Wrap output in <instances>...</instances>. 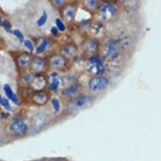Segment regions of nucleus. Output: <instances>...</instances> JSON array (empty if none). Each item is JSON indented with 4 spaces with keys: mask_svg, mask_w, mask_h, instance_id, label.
Returning <instances> with one entry per match:
<instances>
[{
    "mask_svg": "<svg viewBox=\"0 0 161 161\" xmlns=\"http://www.w3.org/2000/svg\"><path fill=\"white\" fill-rule=\"evenodd\" d=\"M86 71L94 76H101L106 70L105 59L102 56L95 54L90 56L86 61Z\"/></svg>",
    "mask_w": 161,
    "mask_h": 161,
    "instance_id": "obj_1",
    "label": "nucleus"
},
{
    "mask_svg": "<svg viewBox=\"0 0 161 161\" xmlns=\"http://www.w3.org/2000/svg\"><path fill=\"white\" fill-rule=\"evenodd\" d=\"M122 46L118 40L108 39L103 45V55L109 60H116L122 53Z\"/></svg>",
    "mask_w": 161,
    "mask_h": 161,
    "instance_id": "obj_2",
    "label": "nucleus"
},
{
    "mask_svg": "<svg viewBox=\"0 0 161 161\" xmlns=\"http://www.w3.org/2000/svg\"><path fill=\"white\" fill-rule=\"evenodd\" d=\"M100 18L106 21H111L115 19L118 14V8L115 3L112 2H102L100 3L97 9Z\"/></svg>",
    "mask_w": 161,
    "mask_h": 161,
    "instance_id": "obj_3",
    "label": "nucleus"
},
{
    "mask_svg": "<svg viewBox=\"0 0 161 161\" xmlns=\"http://www.w3.org/2000/svg\"><path fill=\"white\" fill-rule=\"evenodd\" d=\"M110 80L106 76H94L89 80L88 88L91 92H100L103 91L109 86Z\"/></svg>",
    "mask_w": 161,
    "mask_h": 161,
    "instance_id": "obj_4",
    "label": "nucleus"
},
{
    "mask_svg": "<svg viewBox=\"0 0 161 161\" xmlns=\"http://www.w3.org/2000/svg\"><path fill=\"white\" fill-rule=\"evenodd\" d=\"M8 130L12 134L15 136H22L26 134L29 131V126L22 117L16 116L12 120V122L8 126Z\"/></svg>",
    "mask_w": 161,
    "mask_h": 161,
    "instance_id": "obj_5",
    "label": "nucleus"
},
{
    "mask_svg": "<svg viewBox=\"0 0 161 161\" xmlns=\"http://www.w3.org/2000/svg\"><path fill=\"white\" fill-rule=\"evenodd\" d=\"M47 65H49L52 69H55V70L64 71L68 68L69 62L61 54L54 53L48 58Z\"/></svg>",
    "mask_w": 161,
    "mask_h": 161,
    "instance_id": "obj_6",
    "label": "nucleus"
},
{
    "mask_svg": "<svg viewBox=\"0 0 161 161\" xmlns=\"http://www.w3.org/2000/svg\"><path fill=\"white\" fill-rule=\"evenodd\" d=\"M33 57L31 53H19L15 58L16 65L20 70H26L27 69L31 68V63L33 61Z\"/></svg>",
    "mask_w": 161,
    "mask_h": 161,
    "instance_id": "obj_7",
    "label": "nucleus"
},
{
    "mask_svg": "<svg viewBox=\"0 0 161 161\" xmlns=\"http://www.w3.org/2000/svg\"><path fill=\"white\" fill-rule=\"evenodd\" d=\"M77 8H78V5L76 3H72L66 4L61 9L62 18L64 19L67 23L73 22L74 20V19H75Z\"/></svg>",
    "mask_w": 161,
    "mask_h": 161,
    "instance_id": "obj_8",
    "label": "nucleus"
},
{
    "mask_svg": "<svg viewBox=\"0 0 161 161\" xmlns=\"http://www.w3.org/2000/svg\"><path fill=\"white\" fill-rule=\"evenodd\" d=\"M82 49L86 54H91V56L95 55L100 49V42L95 38H88L83 42Z\"/></svg>",
    "mask_w": 161,
    "mask_h": 161,
    "instance_id": "obj_9",
    "label": "nucleus"
},
{
    "mask_svg": "<svg viewBox=\"0 0 161 161\" xmlns=\"http://www.w3.org/2000/svg\"><path fill=\"white\" fill-rule=\"evenodd\" d=\"M47 80L48 88L53 91H57L63 84V77L58 72H53L48 74Z\"/></svg>",
    "mask_w": 161,
    "mask_h": 161,
    "instance_id": "obj_10",
    "label": "nucleus"
},
{
    "mask_svg": "<svg viewBox=\"0 0 161 161\" xmlns=\"http://www.w3.org/2000/svg\"><path fill=\"white\" fill-rule=\"evenodd\" d=\"M61 55L67 60H74L79 55V48L74 44H67L61 48Z\"/></svg>",
    "mask_w": 161,
    "mask_h": 161,
    "instance_id": "obj_11",
    "label": "nucleus"
},
{
    "mask_svg": "<svg viewBox=\"0 0 161 161\" xmlns=\"http://www.w3.org/2000/svg\"><path fill=\"white\" fill-rule=\"evenodd\" d=\"M50 99V94L44 90L36 91L31 96L32 103L37 106H45Z\"/></svg>",
    "mask_w": 161,
    "mask_h": 161,
    "instance_id": "obj_12",
    "label": "nucleus"
},
{
    "mask_svg": "<svg viewBox=\"0 0 161 161\" xmlns=\"http://www.w3.org/2000/svg\"><path fill=\"white\" fill-rule=\"evenodd\" d=\"M47 68V62L42 58H36L31 65V70L33 74H42Z\"/></svg>",
    "mask_w": 161,
    "mask_h": 161,
    "instance_id": "obj_13",
    "label": "nucleus"
},
{
    "mask_svg": "<svg viewBox=\"0 0 161 161\" xmlns=\"http://www.w3.org/2000/svg\"><path fill=\"white\" fill-rule=\"evenodd\" d=\"M62 95L68 99H76L80 95L79 85L74 84L62 90Z\"/></svg>",
    "mask_w": 161,
    "mask_h": 161,
    "instance_id": "obj_14",
    "label": "nucleus"
},
{
    "mask_svg": "<svg viewBox=\"0 0 161 161\" xmlns=\"http://www.w3.org/2000/svg\"><path fill=\"white\" fill-rule=\"evenodd\" d=\"M91 101H92V99H91L90 95H80L73 102V107H74V109L79 110V109H82L85 106L90 105Z\"/></svg>",
    "mask_w": 161,
    "mask_h": 161,
    "instance_id": "obj_15",
    "label": "nucleus"
},
{
    "mask_svg": "<svg viewBox=\"0 0 161 161\" xmlns=\"http://www.w3.org/2000/svg\"><path fill=\"white\" fill-rule=\"evenodd\" d=\"M31 86L36 91H41L46 86H47V80L42 74H36L34 80L31 84Z\"/></svg>",
    "mask_w": 161,
    "mask_h": 161,
    "instance_id": "obj_16",
    "label": "nucleus"
},
{
    "mask_svg": "<svg viewBox=\"0 0 161 161\" xmlns=\"http://www.w3.org/2000/svg\"><path fill=\"white\" fill-rule=\"evenodd\" d=\"M3 91L5 93V95L7 96V99L8 100H10L16 106L19 105V99L18 95L14 92V90H12L10 85H8V84L4 85V86H3Z\"/></svg>",
    "mask_w": 161,
    "mask_h": 161,
    "instance_id": "obj_17",
    "label": "nucleus"
},
{
    "mask_svg": "<svg viewBox=\"0 0 161 161\" xmlns=\"http://www.w3.org/2000/svg\"><path fill=\"white\" fill-rule=\"evenodd\" d=\"M51 44V41L49 38H42L36 47V54L41 55L47 50Z\"/></svg>",
    "mask_w": 161,
    "mask_h": 161,
    "instance_id": "obj_18",
    "label": "nucleus"
},
{
    "mask_svg": "<svg viewBox=\"0 0 161 161\" xmlns=\"http://www.w3.org/2000/svg\"><path fill=\"white\" fill-rule=\"evenodd\" d=\"M83 6L85 8V10L89 12H95L97 10L100 5V1L98 0H85L83 1Z\"/></svg>",
    "mask_w": 161,
    "mask_h": 161,
    "instance_id": "obj_19",
    "label": "nucleus"
},
{
    "mask_svg": "<svg viewBox=\"0 0 161 161\" xmlns=\"http://www.w3.org/2000/svg\"><path fill=\"white\" fill-rule=\"evenodd\" d=\"M34 79L35 74L25 73V74H22L21 77H20V83H21V85L23 86H25V87H28V86L31 85Z\"/></svg>",
    "mask_w": 161,
    "mask_h": 161,
    "instance_id": "obj_20",
    "label": "nucleus"
},
{
    "mask_svg": "<svg viewBox=\"0 0 161 161\" xmlns=\"http://www.w3.org/2000/svg\"><path fill=\"white\" fill-rule=\"evenodd\" d=\"M46 120H47V116L44 114H37L34 117V121H33V124H34L35 128H41L43 125L45 124Z\"/></svg>",
    "mask_w": 161,
    "mask_h": 161,
    "instance_id": "obj_21",
    "label": "nucleus"
},
{
    "mask_svg": "<svg viewBox=\"0 0 161 161\" xmlns=\"http://www.w3.org/2000/svg\"><path fill=\"white\" fill-rule=\"evenodd\" d=\"M48 20V14L47 13V11H43L42 14L39 16V18L37 19L36 20V25L39 28H42L47 24V22Z\"/></svg>",
    "mask_w": 161,
    "mask_h": 161,
    "instance_id": "obj_22",
    "label": "nucleus"
},
{
    "mask_svg": "<svg viewBox=\"0 0 161 161\" xmlns=\"http://www.w3.org/2000/svg\"><path fill=\"white\" fill-rule=\"evenodd\" d=\"M51 103H52V106H53V113H59L60 111H61V103H60V100H58V98H53L51 100Z\"/></svg>",
    "mask_w": 161,
    "mask_h": 161,
    "instance_id": "obj_23",
    "label": "nucleus"
},
{
    "mask_svg": "<svg viewBox=\"0 0 161 161\" xmlns=\"http://www.w3.org/2000/svg\"><path fill=\"white\" fill-rule=\"evenodd\" d=\"M0 106H3V108L8 111H11L13 110L10 103H9V100L7 98L2 96V95H0Z\"/></svg>",
    "mask_w": 161,
    "mask_h": 161,
    "instance_id": "obj_24",
    "label": "nucleus"
},
{
    "mask_svg": "<svg viewBox=\"0 0 161 161\" xmlns=\"http://www.w3.org/2000/svg\"><path fill=\"white\" fill-rule=\"evenodd\" d=\"M55 26L58 28V30L59 31V32H65L66 31L67 27L64 24V22L63 21V19L61 18H57L55 19Z\"/></svg>",
    "mask_w": 161,
    "mask_h": 161,
    "instance_id": "obj_25",
    "label": "nucleus"
},
{
    "mask_svg": "<svg viewBox=\"0 0 161 161\" xmlns=\"http://www.w3.org/2000/svg\"><path fill=\"white\" fill-rule=\"evenodd\" d=\"M12 34H13L14 36L18 39V41L20 43H23L25 42V39L24 35H23V33H22L19 30L14 29L13 31H12Z\"/></svg>",
    "mask_w": 161,
    "mask_h": 161,
    "instance_id": "obj_26",
    "label": "nucleus"
},
{
    "mask_svg": "<svg viewBox=\"0 0 161 161\" xmlns=\"http://www.w3.org/2000/svg\"><path fill=\"white\" fill-rule=\"evenodd\" d=\"M51 3L53 4V7H55L56 8H63L64 6L66 5L67 1H64V0H53V1H51Z\"/></svg>",
    "mask_w": 161,
    "mask_h": 161,
    "instance_id": "obj_27",
    "label": "nucleus"
},
{
    "mask_svg": "<svg viewBox=\"0 0 161 161\" xmlns=\"http://www.w3.org/2000/svg\"><path fill=\"white\" fill-rule=\"evenodd\" d=\"M23 43H24L25 47L26 48L27 50L29 51L30 53H33V52H34V50H35L34 43L32 42L31 40H30V39H25V42Z\"/></svg>",
    "mask_w": 161,
    "mask_h": 161,
    "instance_id": "obj_28",
    "label": "nucleus"
},
{
    "mask_svg": "<svg viewBox=\"0 0 161 161\" xmlns=\"http://www.w3.org/2000/svg\"><path fill=\"white\" fill-rule=\"evenodd\" d=\"M3 29H4V31H5L7 33H11L12 34V25H11L10 21L8 20V19H4L3 20Z\"/></svg>",
    "mask_w": 161,
    "mask_h": 161,
    "instance_id": "obj_29",
    "label": "nucleus"
},
{
    "mask_svg": "<svg viewBox=\"0 0 161 161\" xmlns=\"http://www.w3.org/2000/svg\"><path fill=\"white\" fill-rule=\"evenodd\" d=\"M50 32H51V34L53 35V36H57L59 34V31H58V28H57L55 25H53V26L51 27Z\"/></svg>",
    "mask_w": 161,
    "mask_h": 161,
    "instance_id": "obj_30",
    "label": "nucleus"
},
{
    "mask_svg": "<svg viewBox=\"0 0 161 161\" xmlns=\"http://www.w3.org/2000/svg\"><path fill=\"white\" fill-rule=\"evenodd\" d=\"M51 161H69V159H67V158H54L53 160Z\"/></svg>",
    "mask_w": 161,
    "mask_h": 161,
    "instance_id": "obj_31",
    "label": "nucleus"
},
{
    "mask_svg": "<svg viewBox=\"0 0 161 161\" xmlns=\"http://www.w3.org/2000/svg\"><path fill=\"white\" fill-rule=\"evenodd\" d=\"M3 17L0 15V26L3 27Z\"/></svg>",
    "mask_w": 161,
    "mask_h": 161,
    "instance_id": "obj_32",
    "label": "nucleus"
},
{
    "mask_svg": "<svg viewBox=\"0 0 161 161\" xmlns=\"http://www.w3.org/2000/svg\"><path fill=\"white\" fill-rule=\"evenodd\" d=\"M2 45H3V42H2V39L0 38V48H1Z\"/></svg>",
    "mask_w": 161,
    "mask_h": 161,
    "instance_id": "obj_33",
    "label": "nucleus"
}]
</instances>
